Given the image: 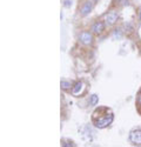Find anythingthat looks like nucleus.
<instances>
[{"instance_id":"obj_4","label":"nucleus","mask_w":141,"mask_h":147,"mask_svg":"<svg viewBox=\"0 0 141 147\" xmlns=\"http://www.w3.org/2000/svg\"><path fill=\"white\" fill-rule=\"evenodd\" d=\"M129 139H131V141L134 145L140 146L141 145V129H136V131L131 132V134H129Z\"/></svg>"},{"instance_id":"obj_6","label":"nucleus","mask_w":141,"mask_h":147,"mask_svg":"<svg viewBox=\"0 0 141 147\" xmlns=\"http://www.w3.org/2000/svg\"><path fill=\"white\" fill-rule=\"evenodd\" d=\"M92 9H93V3L92 1H86L84 5H82V7H81V16L82 17H86V16H88L91 12H92Z\"/></svg>"},{"instance_id":"obj_5","label":"nucleus","mask_w":141,"mask_h":147,"mask_svg":"<svg viewBox=\"0 0 141 147\" xmlns=\"http://www.w3.org/2000/svg\"><path fill=\"white\" fill-rule=\"evenodd\" d=\"M116 20H117V12H115V11H112V12H109V13L106 16V25H108V26H112V25H114V24L116 22Z\"/></svg>"},{"instance_id":"obj_2","label":"nucleus","mask_w":141,"mask_h":147,"mask_svg":"<svg viewBox=\"0 0 141 147\" xmlns=\"http://www.w3.org/2000/svg\"><path fill=\"white\" fill-rule=\"evenodd\" d=\"M79 40L80 42H82L84 45L86 46H89L93 44V33L92 32H88V31H84V32H81L80 35H79Z\"/></svg>"},{"instance_id":"obj_8","label":"nucleus","mask_w":141,"mask_h":147,"mask_svg":"<svg viewBox=\"0 0 141 147\" xmlns=\"http://www.w3.org/2000/svg\"><path fill=\"white\" fill-rule=\"evenodd\" d=\"M98 101H99V96H98L97 94H92V95L89 96V105L95 106V105L98 104Z\"/></svg>"},{"instance_id":"obj_13","label":"nucleus","mask_w":141,"mask_h":147,"mask_svg":"<svg viewBox=\"0 0 141 147\" xmlns=\"http://www.w3.org/2000/svg\"><path fill=\"white\" fill-rule=\"evenodd\" d=\"M128 4H129V0H121V5L122 6H126Z\"/></svg>"},{"instance_id":"obj_12","label":"nucleus","mask_w":141,"mask_h":147,"mask_svg":"<svg viewBox=\"0 0 141 147\" xmlns=\"http://www.w3.org/2000/svg\"><path fill=\"white\" fill-rule=\"evenodd\" d=\"M70 5H72V1H69V0H65V4H64L65 7H69Z\"/></svg>"},{"instance_id":"obj_9","label":"nucleus","mask_w":141,"mask_h":147,"mask_svg":"<svg viewBox=\"0 0 141 147\" xmlns=\"http://www.w3.org/2000/svg\"><path fill=\"white\" fill-rule=\"evenodd\" d=\"M60 86H61L62 90H68V88L72 87V84H70L69 81H66V80H61Z\"/></svg>"},{"instance_id":"obj_11","label":"nucleus","mask_w":141,"mask_h":147,"mask_svg":"<svg viewBox=\"0 0 141 147\" xmlns=\"http://www.w3.org/2000/svg\"><path fill=\"white\" fill-rule=\"evenodd\" d=\"M125 27H126V30L128 28V32H132V31H133V26L131 25V24H126Z\"/></svg>"},{"instance_id":"obj_1","label":"nucleus","mask_w":141,"mask_h":147,"mask_svg":"<svg viewBox=\"0 0 141 147\" xmlns=\"http://www.w3.org/2000/svg\"><path fill=\"white\" fill-rule=\"evenodd\" d=\"M113 119H114V117H113L112 112L109 114L106 113L103 117H100L99 120H93V124L95 125V127H98V128H105L113 121Z\"/></svg>"},{"instance_id":"obj_7","label":"nucleus","mask_w":141,"mask_h":147,"mask_svg":"<svg viewBox=\"0 0 141 147\" xmlns=\"http://www.w3.org/2000/svg\"><path fill=\"white\" fill-rule=\"evenodd\" d=\"M82 90H84V82H82V81H78L74 85V87L72 88V93L74 95H80V93L82 92Z\"/></svg>"},{"instance_id":"obj_3","label":"nucleus","mask_w":141,"mask_h":147,"mask_svg":"<svg viewBox=\"0 0 141 147\" xmlns=\"http://www.w3.org/2000/svg\"><path fill=\"white\" fill-rule=\"evenodd\" d=\"M105 27H106V22H102V21H97V22H94L92 27H91V32L93 34H101L103 31H105Z\"/></svg>"},{"instance_id":"obj_15","label":"nucleus","mask_w":141,"mask_h":147,"mask_svg":"<svg viewBox=\"0 0 141 147\" xmlns=\"http://www.w3.org/2000/svg\"><path fill=\"white\" fill-rule=\"evenodd\" d=\"M139 19H140V22H141V9L139 11Z\"/></svg>"},{"instance_id":"obj_14","label":"nucleus","mask_w":141,"mask_h":147,"mask_svg":"<svg viewBox=\"0 0 141 147\" xmlns=\"http://www.w3.org/2000/svg\"><path fill=\"white\" fill-rule=\"evenodd\" d=\"M139 102L141 104V91H140V93H139Z\"/></svg>"},{"instance_id":"obj_10","label":"nucleus","mask_w":141,"mask_h":147,"mask_svg":"<svg viewBox=\"0 0 141 147\" xmlns=\"http://www.w3.org/2000/svg\"><path fill=\"white\" fill-rule=\"evenodd\" d=\"M121 38V30H115V32H114V38Z\"/></svg>"}]
</instances>
